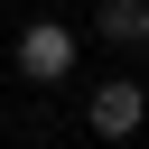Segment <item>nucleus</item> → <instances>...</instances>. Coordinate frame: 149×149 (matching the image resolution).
<instances>
[{"label": "nucleus", "mask_w": 149, "mask_h": 149, "mask_svg": "<svg viewBox=\"0 0 149 149\" xmlns=\"http://www.w3.org/2000/svg\"><path fill=\"white\" fill-rule=\"evenodd\" d=\"M19 74H28V84H65V74H74V28H65V19L19 28Z\"/></svg>", "instance_id": "obj_1"}, {"label": "nucleus", "mask_w": 149, "mask_h": 149, "mask_svg": "<svg viewBox=\"0 0 149 149\" xmlns=\"http://www.w3.org/2000/svg\"><path fill=\"white\" fill-rule=\"evenodd\" d=\"M140 112H149V93H140V84H93V102H84V121H93L102 140H130V130H140Z\"/></svg>", "instance_id": "obj_2"}, {"label": "nucleus", "mask_w": 149, "mask_h": 149, "mask_svg": "<svg viewBox=\"0 0 149 149\" xmlns=\"http://www.w3.org/2000/svg\"><path fill=\"white\" fill-rule=\"evenodd\" d=\"M112 47H140V0H102V19H93Z\"/></svg>", "instance_id": "obj_3"}, {"label": "nucleus", "mask_w": 149, "mask_h": 149, "mask_svg": "<svg viewBox=\"0 0 149 149\" xmlns=\"http://www.w3.org/2000/svg\"><path fill=\"white\" fill-rule=\"evenodd\" d=\"M140 37H149V0H140Z\"/></svg>", "instance_id": "obj_4"}]
</instances>
